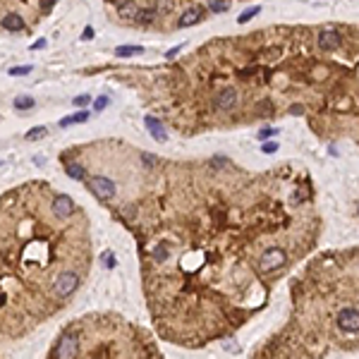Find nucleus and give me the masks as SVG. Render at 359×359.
Returning a JSON list of instances; mask_svg holds the SVG:
<instances>
[{"label":"nucleus","mask_w":359,"mask_h":359,"mask_svg":"<svg viewBox=\"0 0 359 359\" xmlns=\"http://www.w3.org/2000/svg\"><path fill=\"white\" fill-rule=\"evenodd\" d=\"M106 106H108V98H106V96H98V98H96V103H93V108H96V110H103Z\"/></svg>","instance_id":"a878e982"},{"label":"nucleus","mask_w":359,"mask_h":359,"mask_svg":"<svg viewBox=\"0 0 359 359\" xmlns=\"http://www.w3.org/2000/svg\"><path fill=\"white\" fill-rule=\"evenodd\" d=\"M55 2H58V0H38V5H41V10H43V12H48Z\"/></svg>","instance_id":"393cba45"},{"label":"nucleus","mask_w":359,"mask_h":359,"mask_svg":"<svg viewBox=\"0 0 359 359\" xmlns=\"http://www.w3.org/2000/svg\"><path fill=\"white\" fill-rule=\"evenodd\" d=\"M340 46H342V34L335 31V29H323L316 36V48L321 53H335Z\"/></svg>","instance_id":"39448f33"},{"label":"nucleus","mask_w":359,"mask_h":359,"mask_svg":"<svg viewBox=\"0 0 359 359\" xmlns=\"http://www.w3.org/2000/svg\"><path fill=\"white\" fill-rule=\"evenodd\" d=\"M79 273H74V270H62V273H58L53 280V295L58 299H67L74 295V290L79 287Z\"/></svg>","instance_id":"7ed1b4c3"},{"label":"nucleus","mask_w":359,"mask_h":359,"mask_svg":"<svg viewBox=\"0 0 359 359\" xmlns=\"http://www.w3.org/2000/svg\"><path fill=\"white\" fill-rule=\"evenodd\" d=\"M275 132H278V127H269V129H261V132H259V137H261V139H266V137H273Z\"/></svg>","instance_id":"bb28decb"},{"label":"nucleus","mask_w":359,"mask_h":359,"mask_svg":"<svg viewBox=\"0 0 359 359\" xmlns=\"http://www.w3.org/2000/svg\"><path fill=\"white\" fill-rule=\"evenodd\" d=\"M144 122H146L149 132H151V137H153L156 142H165V139H168V134H165V129H163V125H161V120H158V118L146 115V118H144Z\"/></svg>","instance_id":"6e6552de"},{"label":"nucleus","mask_w":359,"mask_h":359,"mask_svg":"<svg viewBox=\"0 0 359 359\" xmlns=\"http://www.w3.org/2000/svg\"><path fill=\"white\" fill-rule=\"evenodd\" d=\"M41 48H46V38H38L34 46H31V51H41Z\"/></svg>","instance_id":"c85d7f7f"},{"label":"nucleus","mask_w":359,"mask_h":359,"mask_svg":"<svg viewBox=\"0 0 359 359\" xmlns=\"http://www.w3.org/2000/svg\"><path fill=\"white\" fill-rule=\"evenodd\" d=\"M82 38H84V41H91V38H93V29L87 27V29H84V34H82Z\"/></svg>","instance_id":"c756f323"},{"label":"nucleus","mask_w":359,"mask_h":359,"mask_svg":"<svg viewBox=\"0 0 359 359\" xmlns=\"http://www.w3.org/2000/svg\"><path fill=\"white\" fill-rule=\"evenodd\" d=\"M89 189L91 194L101 201H110V199L118 194V184L110 178H103V175H96V178L89 180Z\"/></svg>","instance_id":"20e7f679"},{"label":"nucleus","mask_w":359,"mask_h":359,"mask_svg":"<svg viewBox=\"0 0 359 359\" xmlns=\"http://www.w3.org/2000/svg\"><path fill=\"white\" fill-rule=\"evenodd\" d=\"M87 120H89V113L82 110V113H74L70 118H62V120H60V127H70V125H77V122H87Z\"/></svg>","instance_id":"4468645a"},{"label":"nucleus","mask_w":359,"mask_h":359,"mask_svg":"<svg viewBox=\"0 0 359 359\" xmlns=\"http://www.w3.org/2000/svg\"><path fill=\"white\" fill-rule=\"evenodd\" d=\"M118 15H120V19H125V22H134L137 19V15H139V7L132 2V0H127V2H122V5H118Z\"/></svg>","instance_id":"9d476101"},{"label":"nucleus","mask_w":359,"mask_h":359,"mask_svg":"<svg viewBox=\"0 0 359 359\" xmlns=\"http://www.w3.org/2000/svg\"><path fill=\"white\" fill-rule=\"evenodd\" d=\"M201 22V10L199 7H192V10H187V12H182L178 19V27H192V24H197Z\"/></svg>","instance_id":"9b49d317"},{"label":"nucleus","mask_w":359,"mask_h":359,"mask_svg":"<svg viewBox=\"0 0 359 359\" xmlns=\"http://www.w3.org/2000/svg\"><path fill=\"white\" fill-rule=\"evenodd\" d=\"M79 355V338L72 335V333H65L58 345L53 347V357H62V359H70Z\"/></svg>","instance_id":"423d86ee"},{"label":"nucleus","mask_w":359,"mask_h":359,"mask_svg":"<svg viewBox=\"0 0 359 359\" xmlns=\"http://www.w3.org/2000/svg\"><path fill=\"white\" fill-rule=\"evenodd\" d=\"M180 51H182V46H175V48H170V51L165 53V58H168V60H173V58H175V55H178Z\"/></svg>","instance_id":"cd10ccee"},{"label":"nucleus","mask_w":359,"mask_h":359,"mask_svg":"<svg viewBox=\"0 0 359 359\" xmlns=\"http://www.w3.org/2000/svg\"><path fill=\"white\" fill-rule=\"evenodd\" d=\"M46 132H48L46 127H34V129H29V132H27V142H36V139H43V137H46Z\"/></svg>","instance_id":"a211bd4d"},{"label":"nucleus","mask_w":359,"mask_h":359,"mask_svg":"<svg viewBox=\"0 0 359 359\" xmlns=\"http://www.w3.org/2000/svg\"><path fill=\"white\" fill-rule=\"evenodd\" d=\"M74 211H77V204L72 201V197H67V194H58V197L53 199V215L58 220H67V218H72Z\"/></svg>","instance_id":"0eeeda50"},{"label":"nucleus","mask_w":359,"mask_h":359,"mask_svg":"<svg viewBox=\"0 0 359 359\" xmlns=\"http://www.w3.org/2000/svg\"><path fill=\"white\" fill-rule=\"evenodd\" d=\"M237 106H239V91L235 89V87H223V89L215 91L213 98H211V108H213L215 113L230 115Z\"/></svg>","instance_id":"f03ea898"},{"label":"nucleus","mask_w":359,"mask_h":359,"mask_svg":"<svg viewBox=\"0 0 359 359\" xmlns=\"http://www.w3.org/2000/svg\"><path fill=\"white\" fill-rule=\"evenodd\" d=\"M72 103H74V108H84V106H89V103H91V98L87 96V93H82V96H74V101H72Z\"/></svg>","instance_id":"4be33fe9"},{"label":"nucleus","mask_w":359,"mask_h":359,"mask_svg":"<svg viewBox=\"0 0 359 359\" xmlns=\"http://www.w3.org/2000/svg\"><path fill=\"white\" fill-rule=\"evenodd\" d=\"M292 306L278 355L359 352V249L321 254L297 280Z\"/></svg>","instance_id":"f257e3e1"},{"label":"nucleus","mask_w":359,"mask_h":359,"mask_svg":"<svg viewBox=\"0 0 359 359\" xmlns=\"http://www.w3.org/2000/svg\"><path fill=\"white\" fill-rule=\"evenodd\" d=\"M259 12H261V7H249V10H244V12L237 17V22H239V24H247V22H249V19H254L256 15H259Z\"/></svg>","instance_id":"6ab92c4d"},{"label":"nucleus","mask_w":359,"mask_h":359,"mask_svg":"<svg viewBox=\"0 0 359 359\" xmlns=\"http://www.w3.org/2000/svg\"><path fill=\"white\" fill-rule=\"evenodd\" d=\"M144 46H118L115 48V55L118 58H132V55H142Z\"/></svg>","instance_id":"ddd939ff"},{"label":"nucleus","mask_w":359,"mask_h":359,"mask_svg":"<svg viewBox=\"0 0 359 359\" xmlns=\"http://www.w3.org/2000/svg\"><path fill=\"white\" fill-rule=\"evenodd\" d=\"M65 170H67V175H70L72 180H84L87 178V170H84V165H79V163H67Z\"/></svg>","instance_id":"2eb2a0df"},{"label":"nucleus","mask_w":359,"mask_h":359,"mask_svg":"<svg viewBox=\"0 0 359 359\" xmlns=\"http://www.w3.org/2000/svg\"><path fill=\"white\" fill-rule=\"evenodd\" d=\"M209 10L220 15V12H228L230 10V0H209Z\"/></svg>","instance_id":"dca6fc26"},{"label":"nucleus","mask_w":359,"mask_h":359,"mask_svg":"<svg viewBox=\"0 0 359 359\" xmlns=\"http://www.w3.org/2000/svg\"><path fill=\"white\" fill-rule=\"evenodd\" d=\"M31 70H34L31 65H19V67H12V70H10V74H12V77H27V74H29Z\"/></svg>","instance_id":"aec40b11"},{"label":"nucleus","mask_w":359,"mask_h":359,"mask_svg":"<svg viewBox=\"0 0 359 359\" xmlns=\"http://www.w3.org/2000/svg\"><path fill=\"white\" fill-rule=\"evenodd\" d=\"M261 151H264V153H275V151H278V144H275V142H266L264 146H261Z\"/></svg>","instance_id":"b1692460"},{"label":"nucleus","mask_w":359,"mask_h":359,"mask_svg":"<svg viewBox=\"0 0 359 359\" xmlns=\"http://www.w3.org/2000/svg\"><path fill=\"white\" fill-rule=\"evenodd\" d=\"M15 108L17 110H29V108H34V98L31 96H17L15 98Z\"/></svg>","instance_id":"f3484780"},{"label":"nucleus","mask_w":359,"mask_h":359,"mask_svg":"<svg viewBox=\"0 0 359 359\" xmlns=\"http://www.w3.org/2000/svg\"><path fill=\"white\" fill-rule=\"evenodd\" d=\"M103 266H106V269H115V254H113V251H106V254H103Z\"/></svg>","instance_id":"5701e85b"},{"label":"nucleus","mask_w":359,"mask_h":359,"mask_svg":"<svg viewBox=\"0 0 359 359\" xmlns=\"http://www.w3.org/2000/svg\"><path fill=\"white\" fill-rule=\"evenodd\" d=\"M137 24H144V27H149V24H153L156 22V10L153 7H146V10H139V15L134 19Z\"/></svg>","instance_id":"f8f14e48"},{"label":"nucleus","mask_w":359,"mask_h":359,"mask_svg":"<svg viewBox=\"0 0 359 359\" xmlns=\"http://www.w3.org/2000/svg\"><path fill=\"white\" fill-rule=\"evenodd\" d=\"M0 24H2L5 31H22L24 29V19L19 17V12H7L5 17L0 19Z\"/></svg>","instance_id":"1a4fd4ad"},{"label":"nucleus","mask_w":359,"mask_h":359,"mask_svg":"<svg viewBox=\"0 0 359 359\" xmlns=\"http://www.w3.org/2000/svg\"><path fill=\"white\" fill-rule=\"evenodd\" d=\"M142 163H144V168H156V163H158V158L156 156H151V153H142Z\"/></svg>","instance_id":"412c9836"}]
</instances>
